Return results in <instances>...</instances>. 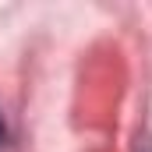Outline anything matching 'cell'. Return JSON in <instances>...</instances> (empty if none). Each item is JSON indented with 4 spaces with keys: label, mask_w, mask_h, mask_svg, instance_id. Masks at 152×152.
<instances>
[{
    "label": "cell",
    "mask_w": 152,
    "mask_h": 152,
    "mask_svg": "<svg viewBox=\"0 0 152 152\" xmlns=\"http://www.w3.org/2000/svg\"><path fill=\"white\" fill-rule=\"evenodd\" d=\"M138 152H152V138H142V145H138Z\"/></svg>",
    "instance_id": "2"
},
{
    "label": "cell",
    "mask_w": 152,
    "mask_h": 152,
    "mask_svg": "<svg viewBox=\"0 0 152 152\" xmlns=\"http://www.w3.org/2000/svg\"><path fill=\"white\" fill-rule=\"evenodd\" d=\"M7 145V124H4V113H0V149Z\"/></svg>",
    "instance_id": "1"
}]
</instances>
